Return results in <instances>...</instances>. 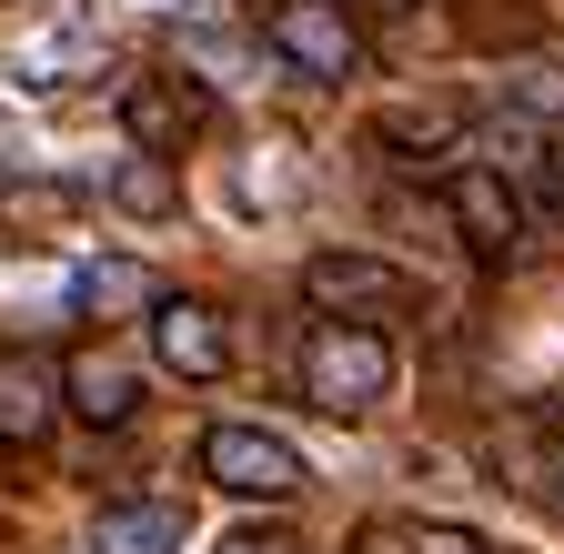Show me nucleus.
<instances>
[{
	"label": "nucleus",
	"mask_w": 564,
	"mask_h": 554,
	"mask_svg": "<svg viewBox=\"0 0 564 554\" xmlns=\"http://www.w3.org/2000/svg\"><path fill=\"white\" fill-rule=\"evenodd\" d=\"M0 61H11V82H31V91H61L70 72H91V61H101V41H91V31H21Z\"/></svg>",
	"instance_id": "f8f14e48"
},
{
	"label": "nucleus",
	"mask_w": 564,
	"mask_h": 554,
	"mask_svg": "<svg viewBox=\"0 0 564 554\" xmlns=\"http://www.w3.org/2000/svg\"><path fill=\"white\" fill-rule=\"evenodd\" d=\"M61 413H82V424H131V413H141V373L111 354V343H82V354H70L61 363Z\"/></svg>",
	"instance_id": "6e6552de"
},
{
	"label": "nucleus",
	"mask_w": 564,
	"mask_h": 554,
	"mask_svg": "<svg viewBox=\"0 0 564 554\" xmlns=\"http://www.w3.org/2000/svg\"><path fill=\"white\" fill-rule=\"evenodd\" d=\"M202 484H223V495H242V504H293L313 474H303L293 444L262 434V424H212L202 434Z\"/></svg>",
	"instance_id": "f03ea898"
},
{
	"label": "nucleus",
	"mask_w": 564,
	"mask_h": 554,
	"mask_svg": "<svg viewBox=\"0 0 564 554\" xmlns=\"http://www.w3.org/2000/svg\"><path fill=\"white\" fill-rule=\"evenodd\" d=\"M212 554H293V534H282V524H242V534H223Z\"/></svg>",
	"instance_id": "f3484780"
},
{
	"label": "nucleus",
	"mask_w": 564,
	"mask_h": 554,
	"mask_svg": "<svg viewBox=\"0 0 564 554\" xmlns=\"http://www.w3.org/2000/svg\"><path fill=\"white\" fill-rule=\"evenodd\" d=\"M101 192H111V213H121V222H172V213H182V172H172V162H152V152L111 162V182H101Z\"/></svg>",
	"instance_id": "ddd939ff"
},
{
	"label": "nucleus",
	"mask_w": 564,
	"mask_h": 554,
	"mask_svg": "<svg viewBox=\"0 0 564 554\" xmlns=\"http://www.w3.org/2000/svg\"><path fill=\"white\" fill-rule=\"evenodd\" d=\"M514 101L544 111V121H564V72H544V61H534V72H514Z\"/></svg>",
	"instance_id": "dca6fc26"
},
{
	"label": "nucleus",
	"mask_w": 564,
	"mask_h": 554,
	"mask_svg": "<svg viewBox=\"0 0 564 554\" xmlns=\"http://www.w3.org/2000/svg\"><path fill=\"white\" fill-rule=\"evenodd\" d=\"M91 554H182V504H162V495L101 504V524H91Z\"/></svg>",
	"instance_id": "9b49d317"
},
{
	"label": "nucleus",
	"mask_w": 564,
	"mask_h": 554,
	"mask_svg": "<svg viewBox=\"0 0 564 554\" xmlns=\"http://www.w3.org/2000/svg\"><path fill=\"white\" fill-rule=\"evenodd\" d=\"M262 41L293 61L303 82H352L364 72V31L343 0H262Z\"/></svg>",
	"instance_id": "7ed1b4c3"
},
{
	"label": "nucleus",
	"mask_w": 564,
	"mask_h": 554,
	"mask_svg": "<svg viewBox=\"0 0 564 554\" xmlns=\"http://www.w3.org/2000/svg\"><path fill=\"white\" fill-rule=\"evenodd\" d=\"M554 172H564V121H554Z\"/></svg>",
	"instance_id": "6ab92c4d"
},
{
	"label": "nucleus",
	"mask_w": 564,
	"mask_h": 554,
	"mask_svg": "<svg viewBox=\"0 0 564 554\" xmlns=\"http://www.w3.org/2000/svg\"><path fill=\"white\" fill-rule=\"evenodd\" d=\"M393 393V343L373 323H313L303 333V403L333 413V424H364V413Z\"/></svg>",
	"instance_id": "f257e3e1"
},
{
	"label": "nucleus",
	"mask_w": 564,
	"mask_h": 554,
	"mask_svg": "<svg viewBox=\"0 0 564 554\" xmlns=\"http://www.w3.org/2000/svg\"><path fill=\"white\" fill-rule=\"evenodd\" d=\"M383 152H454V111H383Z\"/></svg>",
	"instance_id": "2eb2a0df"
},
{
	"label": "nucleus",
	"mask_w": 564,
	"mask_h": 554,
	"mask_svg": "<svg viewBox=\"0 0 564 554\" xmlns=\"http://www.w3.org/2000/svg\"><path fill=\"white\" fill-rule=\"evenodd\" d=\"M444 213H454V232L484 252V262H505V252H524V202H514V182L505 172H454L444 182Z\"/></svg>",
	"instance_id": "0eeeda50"
},
{
	"label": "nucleus",
	"mask_w": 564,
	"mask_h": 554,
	"mask_svg": "<svg viewBox=\"0 0 564 554\" xmlns=\"http://www.w3.org/2000/svg\"><path fill=\"white\" fill-rule=\"evenodd\" d=\"M51 424H61V363L0 354V444H41Z\"/></svg>",
	"instance_id": "1a4fd4ad"
},
{
	"label": "nucleus",
	"mask_w": 564,
	"mask_h": 554,
	"mask_svg": "<svg viewBox=\"0 0 564 554\" xmlns=\"http://www.w3.org/2000/svg\"><path fill=\"white\" fill-rule=\"evenodd\" d=\"M534 495H544V504L564 514V434H544V484H534Z\"/></svg>",
	"instance_id": "a211bd4d"
},
{
	"label": "nucleus",
	"mask_w": 564,
	"mask_h": 554,
	"mask_svg": "<svg viewBox=\"0 0 564 554\" xmlns=\"http://www.w3.org/2000/svg\"><path fill=\"white\" fill-rule=\"evenodd\" d=\"M373 11H413V0H373Z\"/></svg>",
	"instance_id": "aec40b11"
},
{
	"label": "nucleus",
	"mask_w": 564,
	"mask_h": 554,
	"mask_svg": "<svg viewBox=\"0 0 564 554\" xmlns=\"http://www.w3.org/2000/svg\"><path fill=\"white\" fill-rule=\"evenodd\" d=\"M303 293H313L323 323H383V313L413 303V283H403L383 252H313L303 262Z\"/></svg>",
	"instance_id": "20e7f679"
},
{
	"label": "nucleus",
	"mask_w": 564,
	"mask_h": 554,
	"mask_svg": "<svg viewBox=\"0 0 564 554\" xmlns=\"http://www.w3.org/2000/svg\"><path fill=\"white\" fill-rule=\"evenodd\" d=\"M202 121H212V101H202L182 72H131V82H121V131H131V152L172 162Z\"/></svg>",
	"instance_id": "39448f33"
},
{
	"label": "nucleus",
	"mask_w": 564,
	"mask_h": 554,
	"mask_svg": "<svg viewBox=\"0 0 564 554\" xmlns=\"http://www.w3.org/2000/svg\"><path fill=\"white\" fill-rule=\"evenodd\" d=\"M364 554H484V534L474 524H413V514H393V524L364 534Z\"/></svg>",
	"instance_id": "4468645a"
},
{
	"label": "nucleus",
	"mask_w": 564,
	"mask_h": 554,
	"mask_svg": "<svg viewBox=\"0 0 564 554\" xmlns=\"http://www.w3.org/2000/svg\"><path fill=\"white\" fill-rule=\"evenodd\" d=\"M152 354H162V373H182V383H223L232 323L212 313V303H192V293H162V303H152Z\"/></svg>",
	"instance_id": "423d86ee"
},
{
	"label": "nucleus",
	"mask_w": 564,
	"mask_h": 554,
	"mask_svg": "<svg viewBox=\"0 0 564 554\" xmlns=\"http://www.w3.org/2000/svg\"><path fill=\"white\" fill-rule=\"evenodd\" d=\"M141 303H162V283H152L131 252H91L82 272H70V313H82V323H121V313H141Z\"/></svg>",
	"instance_id": "9d476101"
}]
</instances>
